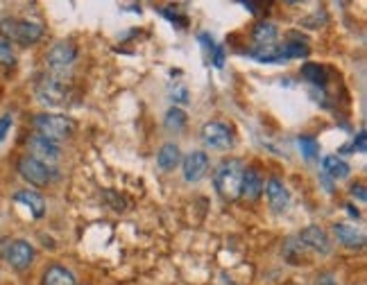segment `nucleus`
<instances>
[{
	"instance_id": "f257e3e1",
	"label": "nucleus",
	"mask_w": 367,
	"mask_h": 285,
	"mask_svg": "<svg viewBox=\"0 0 367 285\" xmlns=\"http://www.w3.org/2000/svg\"><path fill=\"white\" fill-rule=\"evenodd\" d=\"M245 166L241 159H225L218 163L216 172H213V184H216L218 193L225 197L227 202H234L241 197V184H243Z\"/></svg>"
},
{
	"instance_id": "f03ea898",
	"label": "nucleus",
	"mask_w": 367,
	"mask_h": 285,
	"mask_svg": "<svg viewBox=\"0 0 367 285\" xmlns=\"http://www.w3.org/2000/svg\"><path fill=\"white\" fill-rule=\"evenodd\" d=\"M41 37H44V28L34 21H21V19H3L0 21V39L14 41L19 46L28 48L34 46Z\"/></svg>"
},
{
	"instance_id": "7ed1b4c3",
	"label": "nucleus",
	"mask_w": 367,
	"mask_h": 285,
	"mask_svg": "<svg viewBox=\"0 0 367 285\" xmlns=\"http://www.w3.org/2000/svg\"><path fill=\"white\" fill-rule=\"evenodd\" d=\"M32 125L37 129L39 136L48 138V141H64L71 138L75 132V123L68 116H57V114H37L32 118Z\"/></svg>"
},
{
	"instance_id": "20e7f679",
	"label": "nucleus",
	"mask_w": 367,
	"mask_h": 285,
	"mask_svg": "<svg viewBox=\"0 0 367 285\" xmlns=\"http://www.w3.org/2000/svg\"><path fill=\"white\" fill-rule=\"evenodd\" d=\"M37 98L50 107H62L66 105L68 98V86L59 80V77H44L37 84Z\"/></svg>"
},
{
	"instance_id": "39448f33",
	"label": "nucleus",
	"mask_w": 367,
	"mask_h": 285,
	"mask_svg": "<svg viewBox=\"0 0 367 285\" xmlns=\"http://www.w3.org/2000/svg\"><path fill=\"white\" fill-rule=\"evenodd\" d=\"M202 141L211 150L232 148V143H234L232 127L225 125V123H218V120H211V123H207L202 127Z\"/></svg>"
},
{
	"instance_id": "423d86ee",
	"label": "nucleus",
	"mask_w": 367,
	"mask_h": 285,
	"mask_svg": "<svg viewBox=\"0 0 367 285\" xmlns=\"http://www.w3.org/2000/svg\"><path fill=\"white\" fill-rule=\"evenodd\" d=\"M75 59H78V48H75L73 43L62 41V43H55V46L48 50L46 66L53 73H64L66 68H71L75 64Z\"/></svg>"
},
{
	"instance_id": "0eeeda50",
	"label": "nucleus",
	"mask_w": 367,
	"mask_h": 285,
	"mask_svg": "<svg viewBox=\"0 0 367 285\" xmlns=\"http://www.w3.org/2000/svg\"><path fill=\"white\" fill-rule=\"evenodd\" d=\"M19 175L32 186H48L50 179H53V172H50L48 163H41L34 157H23L19 161Z\"/></svg>"
},
{
	"instance_id": "6e6552de",
	"label": "nucleus",
	"mask_w": 367,
	"mask_h": 285,
	"mask_svg": "<svg viewBox=\"0 0 367 285\" xmlns=\"http://www.w3.org/2000/svg\"><path fill=\"white\" fill-rule=\"evenodd\" d=\"M182 172H184V179L195 184V181H200L207 177L209 172V154L207 152H189L184 157V163H182Z\"/></svg>"
},
{
	"instance_id": "1a4fd4ad",
	"label": "nucleus",
	"mask_w": 367,
	"mask_h": 285,
	"mask_svg": "<svg viewBox=\"0 0 367 285\" xmlns=\"http://www.w3.org/2000/svg\"><path fill=\"white\" fill-rule=\"evenodd\" d=\"M263 193L268 197V204L272 206V211L277 213H284L288 209V202H290V195L284 186V181L279 177H270L268 181H263Z\"/></svg>"
},
{
	"instance_id": "9d476101",
	"label": "nucleus",
	"mask_w": 367,
	"mask_h": 285,
	"mask_svg": "<svg viewBox=\"0 0 367 285\" xmlns=\"http://www.w3.org/2000/svg\"><path fill=\"white\" fill-rule=\"evenodd\" d=\"M7 263H10L14 270H28V267L34 263V249L30 243H25V240H14V243L7 247Z\"/></svg>"
},
{
	"instance_id": "9b49d317",
	"label": "nucleus",
	"mask_w": 367,
	"mask_h": 285,
	"mask_svg": "<svg viewBox=\"0 0 367 285\" xmlns=\"http://www.w3.org/2000/svg\"><path fill=\"white\" fill-rule=\"evenodd\" d=\"M28 150H30V157L39 159L41 163H46V161H57L59 157H62V150H59V145H57L55 141H48V138L39 136V134L30 136Z\"/></svg>"
},
{
	"instance_id": "f8f14e48",
	"label": "nucleus",
	"mask_w": 367,
	"mask_h": 285,
	"mask_svg": "<svg viewBox=\"0 0 367 285\" xmlns=\"http://www.w3.org/2000/svg\"><path fill=\"white\" fill-rule=\"evenodd\" d=\"M300 243L304 247L313 249V252L318 254H329L331 252V240L327 236V231L320 229L318 224H311V227H306L300 231Z\"/></svg>"
},
{
	"instance_id": "ddd939ff",
	"label": "nucleus",
	"mask_w": 367,
	"mask_h": 285,
	"mask_svg": "<svg viewBox=\"0 0 367 285\" xmlns=\"http://www.w3.org/2000/svg\"><path fill=\"white\" fill-rule=\"evenodd\" d=\"M277 37H279V32H277V28H275V23H270V21H261L259 25H254L252 39H254V46H256V50H268V48H275V46H277Z\"/></svg>"
},
{
	"instance_id": "4468645a",
	"label": "nucleus",
	"mask_w": 367,
	"mask_h": 285,
	"mask_svg": "<svg viewBox=\"0 0 367 285\" xmlns=\"http://www.w3.org/2000/svg\"><path fill=\"white\" fill-rule=\"evenodd\" d=\"M331 231H334V236L338 238V243L349 247V249H363V245H365L363 231H358L356 227H352V224H334Z\"/></svg>"
},
{
	"instance_id": "2eb2a0df",
	"label": "nucleus",
	"mask_w": 367,
	"mask_h": 285,
	"mask_svg": "<svg viewBox=\"0 0 367 285\" xmlns=\"http://www.w3.org/2000/svg\"><path fill=\"white\" fill-rule=\"evenodd\" d=\"M263 193V177L254 168H245L243 172V184H241V195L245 200L256 202Z\"/></svg>"
},
{
	"instance_id": "dca6fc26",
	"label": "nucleus",
	"mask_w": 367,
	"mask_h": 285,
	"mask_svg": "<svg viewBox=\"0 0 367 285\" xmlns=\"http://www.w3.org/2000/svg\"><path fill=\"white\" fill-rule=\"evenodd\" d=\"M14 200L19 202V204H23V206H28L34 218H44L46 200L39 193H34V190H19V193L14 195Z\"/></svg>"
},
{
	"instance_id": "f3484780",
	"label": "nucleus",
	"mask_w": 367,
	"mask_h": 285,
	"mask_svg": "<svg viewBox=\"0 0 367 285\" xmlns=\"http://www.w3.org/2000/svg\"><path fill=\"white\" fill-rule=\"evenodd\" d=\"M44 285H78V279L71 270L62 265H50L44 272Z\"/></svg>"
},
{
	"instance_id": "a211bd4d",
	"label": "nucleus",
	"mask_w": 367,
	"mask_h": 285,
	"mask_svg": "<svg viewBox=\"0 0 367 285\" xmlns=\"http://www.w3.org/2000/svg\"><path fill=\"white\" fill-rule=\"evenodd\" d=\"M179 161H182V152H179V148L175 143H166L157 154V166L161 170H166V172L175 170Z\"/></svg>"
},
{
	"instance_id": "6ab92c4d",
	"label": "nucleus",
	"mask_w": 367,
	"mask_h": 285,
	"mask_svg": "<svg viewBox=\"0 0 367 285\" xmlns=\"http://www.w3.org/2000/svg\"><path fill=\"white\" fill-rule=\"evenodd\" d=\"M324 172H327L331 179L343 181V179L349 177L352 168H349V163H347L345 159H340V157H327V159H324Z\"/></svg>"
},
{
	"instance_id": "aec40b11",
	"label": "nucleus",
	"mask_w": 367,
	"mask_h": 285,
	"mask_svg": "<svg viewBox=\"0 0 367 285\" xmlns=\"http://www.w3.org/2000/svg\"><path fill=\"white\" fill-rule=\"evenodd\" d=\"M200 41H202L204 50H207V53H209L213 66H216V68H223V66H225V53H223V48H220L218 43L213 41L211 34H207V32H202V34H200Z\"/></svg>"
},
{
	"instance_id": "412c9836",
	"label": "nucleus",
	"mask_w": 367,
	"mask_h": 285,
	"mask_svg": "<svg viewBox=\"0 0 367 285\" xmlns=\"http://www.w3.org/2000/svg\"><path fill=\"white\" fill-rule=\"evenodd\" d=\"M186 120H189V116H186L179 107H173L166 114L164 125H166V129H170V132H182V129L186 127Z\"/></svg>"
},
{
	"instance_id": "4be33fe9",
	"label": "nucleus",
	"mask_w": 367,
	"mask_h": 285,
	"mask_svg": "<svg viewBox=\"0 0 367 285\" xmlns=\"http://www.w3.org/2000/svg\"><path fill=\"white\" fill-rule=\"evenodd\" d=\"M297 145H300V150H302V154L309 161H313V159H318V154H320V143L315 141V138H311V136H300L297 138Z\"/></svg>"
},
{
	"instance_id": "5701e85b",
	"label": "nucleus",
	"mask_w": 367,
	"mask_h": 285,
	"mask_svg": "<svg viewBox=\"0 0 367 285\" xmlns=\"http://www.w3.org/2000/svg\"><path fill=\"white\" fill-rule=\"evenodd\" d=\"M302 75H304V80H309L311 84H320L324 86V68L318 66V64H304L302 66Z\"/></svg>"
},
{
	"instance_id": "b1692460",
	"label": "nucleus",
	"mask_w": 367,
	"mask_h": 285,
	"mask_svg": "<svg viewBox=\"0 0 367 285\" xmlns=\"http://www.w3.org/2000/svg\"><path fill=\"white\" fill-rule=\"evenodd\" d=\"M0 66L3 68H14L16 66V53L10 41L0 39Z\"/></svg>"
},
{
	"instance_id": "393cba45",
	"label": "nucleus",
	"mask_w": 367,
	"mask_h": 285,
	"mask_svg": "<svg viewBox=\"0 0 367 285\" xmlns=\"http://www.w3.org/2000/svg\"><path fill=\"white\" fill-rule=\"evenodd\" d=\"M349 195L356 197L358 202H365L367 200V193H365V186L363 184H354L352 188H349Z\"/></svg>"
},
{
	"instance_id": "a878e982",
	"label": "nucleus",
	"mask_w": 367,
	"mask_h": 285,
	"mask_svg": "<svg viewBox=\"0 0 367 285\" xmlns=\"http://www.w3.org/2000/svg\"><path fill=\"white\" fill-rule=\"evenodd\" d=\"M10 127H12V116L5 114L3 118H0V141H5V136H7V132H10Z\"/></svg>"
},
{
	"instance_id": "bb28decb",
	"label": "nucleus",
	"mask_w": 367,
	"mask_h": 285,
	"mask_svg": "<svg viewBox=\"0 0 367 285\" xmlns=\"http://www.w3.org/2000/svg\"><path fill=\"white\" fill-rule=\"evenodd\" d=\"M352 150L354 152H365L367 150V145H365V132H358V136L354 138V143H352Z\"/></svg>"
},
{
	"instance_id": "cd10ccee",
	"label": "nucleus",
	"mask_w": 367,
	"mask_h": 285,
	"mask_svg": "<svg viewBox=\"0 0 367 285\" xmlns=\"http://www.w3.org/2000/svg\"><path fill=\"white\" fill-rule=\"evenodd\" d=\"M173 102H182V105H186V102H189V91H186L184 86H179L177 93H173Z\"/></svg>"
},
{
	"instance_id": "c85d7f7f",
	"label": "nucleus",
	"mask_w": 367,
	"mask_h": 285,
	"mask_svg": "<svg viewBox=\"0 0 367 285\" xmlns=\"http://www.w3.org/2000/svg\"><path fill=\"white\" fill-rule=\"evenodd\" d=\"M313 285H338V283L334 279V274H320L318 279H315Z\"/></svg>"
}]
</instances>
